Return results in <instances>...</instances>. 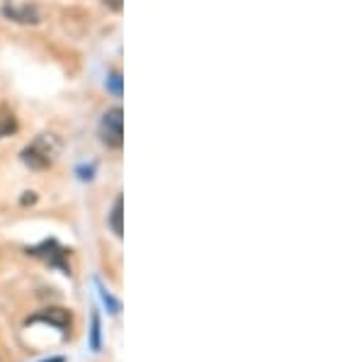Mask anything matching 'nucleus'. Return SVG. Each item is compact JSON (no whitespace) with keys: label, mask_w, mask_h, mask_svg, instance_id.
Wrapping results in <instances>:
<instances>
[{"label":"nucleus","mask_w":364,"mask_h":362,"mask_svg":"<svg viewBox=\"0 0 364 362\" xmlns=\"http://www.w3.org/2000/svg\"><path fill=\"white\" fill-rule=\"evenodd\" d=\"M100 139L107 149H122V144H124V112H122V107H112L102 115Z\"/></svg>","instance_id":"obj_1"},{"label":"nucleus","mask_w":364,"mask_h":362,"mask_svg":"<svg viewBox=\"0 0 364 362\" xmlns=\"http://www.w3.org/2000/svg\"><path fill=\"white\" fill-rule=\"evenodd\" d=\"M51 139L49 137H39L37 142H34L29 149H25V163L32 168H46L51 166V161H54V149L49 146Z\"/></svg>","instance_id":"obj_2"},{"label":"nucleus","mask_w":364,"mask_h":362,"mask_svg":"<svg viewBox=\"0 0 364 362\" xmlns=\"http://www.w3.org/2000/svg\"><path fill=\"white\" fill-rule=\"evenodd\" d=\"M39 321H44V324L56 326V329L61 331L63 336H68L70 324H73V319H70L68 309H58V307H54V309H44V312L34 314V316L29 319V324H39Z\"/></svg>","instance_id":"obj_3"},{"label":"nucleus","mask_w":364,"mask_h":362,"mask_svg":"<svg viewBox=\"0 0 364 362\" xmlns=\"http://www.w3.org/2000/svg\"><path fill=\"white\" fill-rule=\"evenodd\" d=\"M32 255H39V258L49 260L51 265H58L61 270H68V265H66V250L58 248V243H54V241H46L39 248H32Z\"/></svg>","instance_id":"obj_4"},{"label":"nucleus","mask_w":364,"mask_h":362,"mask_svg":"<svg viewBox=\"0 0 364 362\" xmlns=\"http://www.w3.org/2000/svg\"><path fill=\"white\" fill-rule=\"evenodd\" d=\"M122 214H124V200H122V197H117L112 212H109V226H112L114 236H119V238H122V231H124V229H122Z\"/></svg>","instance_id":"obj_5"},{"label":"nucleus","mask_w":364,"mask_h":362,"mask_svg":"<svg viewBox=\"0 0 364 362\" xmlns=\"http://www.w3.org/2000/svg\"><path fill=\"white\" fill-rule=\"evenodd\" d=\"M17 129V122H15V115L10 112L8 107L0 105V137H8Z\"/></svg>","instance_id":"obj_6"},{"label":"nucleus","mask_w":364,"mask_h":362,"mask_svg":"<svg viewBox=\"0 0 364 362\" xmlns=\"http://www.w3.org/2000/svg\"><path fill=\"white\" fill-rule=\"evenodd\" d=\"M107 90L112 92V95H117V97L122 95V75L119 73H112L107 78Z\"/></svg>","instance_id":"obj_7"},{"label":"nucleus","mask_w":364,"mask_h":362,"mask_svg":"<svg viewBox=\"0 0 364 362\" xmlns=\"http://www.w3.org/2000/svg\"><path fill=\"white\" fill-rule=\"evenodd\" d=\"M105 5H107L109 10H114V13H119L122 10V5H124V0H102Z\"/></svg>","instance_id":"obj_8"},{"label":"nucleus","mask_w":364,"mask_h":362,"mask_svg":"<svg viewBox=\"0 0 364 362\" xmlns=\"http://www.w3.org/2000/svg\"><path fill=\"white\" fill-rule=\"evenodd\" d=\"M49 362H63V358H54V360H49Z\"/></svg>","instance_id":"obj_9"}]
</instances>
